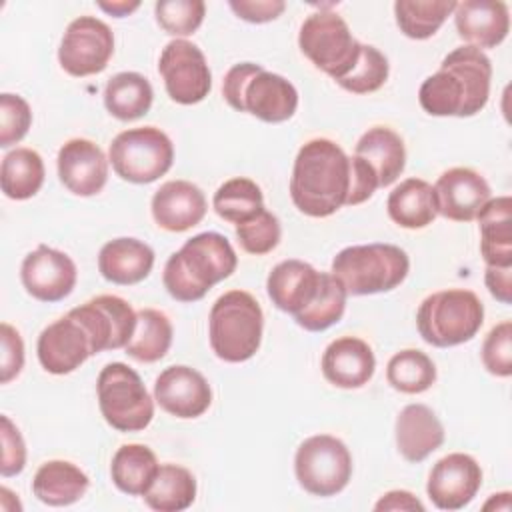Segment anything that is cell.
Returning <instances> with one entry per match:
<instances>
[{"label": "cell", "mask_w": 512, "mask_h": 512, "mask_svg": "<svg viewBox=\"0 0 512 512\" xmlns=\"http://www.w3.org/2000/svg\"><path fill=\"white\" fill-rule=\"evenodd\" d=\"M374 510L378 512H396V510H406V512H424V504L408 490H390L386 492L376 504Z\"/></svg>", "instance_id": "816d5d0a"}, {"label": "cell", "mask_w": 512, "mask_h": 512, "mask_svg": "<svg viewBox=\"0 0 512 512\" xmlns=\"http://www.w3.org/2000/svg\"><path fill=\"white\" fill-rule=\"evenodd\" d=\"M350 164H352V186H350V196L346 206H356L366 202L380 188V184L374 168L364 158L352 154Z\"/></svg>", "instance_id": "c3c4849f"}, {"label": "cell", "mask_w": 512, "mask_h": 512, "mask_svg": "<svg viewBox=\"0 0 512 512\" xmlns=\"http://www.w3.org/2000/svg\"><path fill=\"white\" fill-rule=\"evenodd\" d=\"M88 486L86 472L68 460H48L32 478L34 496L48 506H70L86 494Z\"/></svg>", "instance_id": "83f0119b"}, {"label": "cell", "mask_w": 512, "mask_h": 512, "mask_svg": "<svg viewBox=\"0 0 512 512\" xmlns=\"http://www.w3.org/2000/svg\"><path fill=\"white\" fill-rule=\"evenodd\" d=\"M388 72V58L376 46L362 44L354 68L338 84L352 94H370L384 86V82L388 80Z\"/></svg>", "instance_id": "60d3db41"}, {"label": "cell", "mask_w": 512, "mask_h": 512, "mask_svg": "<svg viewBox=\"0 0 512 512\" xmlns=\"http://www.w3.org/2000/svg\"><path fill=\"white\" fill-rule=\"evenodd\" d=\"M236 266L238 256L226 236L200 232L166 260L162 282L174 300L196 302L214 284L232 276Z\"/></svg>", "instance_id": "7a4b0ae2"}, {"label": "cell", "mask_w": 512, "mask_h": 512, "mask_svg": "<svg viewBox=\"0 0 512 512\" xmlns=\"http://www.w3.org/2000/svg\"><path fill=\"white\" fill-rule=\"evenodd\" d=\"M108 160L122 180L150 184L172 168L174 144L156 126L128 128L112 140Z\"/></svg>", "instance_id": "9c48e42d"}, {"label": "cell", "mask_w": 512, "mask_h": 512, "mask_svg": "<svg viewBox=\"0 0 512 512\" xmlns=\"http://www.w3.org/2000/svg\"><path fill=\"white\" fill-rule=\"evenodd\" d=\"M262 330V308L246 290H228L210 308V348L224 362L238 364L250 360L260 348Z\"/></svg>", "instance_id": "277c9868"}, {"label": "cell", "mask_w": 512, "mask_h": 512, "mask_svg": "<svg viewBox=\"0 0 512 512\" xmlns=\"http://www.w3.org/2000/svg\"><path fill=\"white\" fill-rule=\"evenodd\" d=\"M236 238L244 252L254 254V256L268 254L278 246V242L282 238L280 220L272 212L262 208L250 220L236 224Z\"/></svg>", "instance_id": "7bdbcfd3"}, {"label": "cell", "mask_w": 512, "mask_h": 512, "mask_svg": "<svg viewBox=\"0 0 512 512\" xmlns=\"http://www.w3.org/2000/svg\"><path fill=\"white\" fill-rule=\"evenodd\" d=\"M348 292L332 272L320 274V286L314 300L294 316L296 324L308 332H322L342 320Z\"/></svg>", "instance_id": "d590c367"}, {"label": "cell", "mask_w": 512, "mask_h": 512, "mask_svg": "<svg viewBox=\"0 0 512 512\" xmlns=\"http://www.w3.org/2000/svg\"><path fill=\"white\" fill-rule=\"evenodd\" d=\"M222 94L234 110L270 124L290 120L298 108L294 84L254 62L234 64L222 80Z\"/></svg>", "instance_id": "3957f363"}, {"label": "cell", "mask_w": 512, "mask_h": 512, "mask_svg": "<svg viewBox=\"0 0 512 512\" xmlns=\"http://www.w3.org/2000/svg\"><path fill=\"white\" fill-rule=\"evenodd\" d=\"M452 14L458 36L478 50L496 48L510 32V10L500 0L456 2Z\"/></svg>", "instance_id": "ffe728a7"}, {"label": "cell", "mask_w": 512, "mask_h": 512, "mask_svg": "<svg viewBox=\"0 0 512 512\" xmlns=\"http://www.w3.org/2000/svg\"><path fill=\"white\" fill-rule=\"evenodd\" d=\"M228 6L238 18L252 24L272 22L286 10V2L282 0H230Z\"/></svg>", "instance_id": "681fc988"}, {"label": "cell", "mask_w": 512, "mask_h": 512, "mask_svg": "<svg viewBox=\"0 0 512 512\" xmlns=\"http://www.w3.org/2000/svg\"><path fill=\"white\" fill-rule=\"evenodd\" d=\"M486 266H512V198H490L476 216Z\"/></svg>", "instance_id": "4316f807"}, {"label": "cell", "mask_w": 512, "mask_h": 512, "mask_svg": "<svg viewBox=\"0 0 512 512\" xmlns=\"http://www.w3.org/2000/svg\"><path fill=\"white\" fill-rule=\"evenodd\" d=\"M320 274L312 264L304 260L278 262L266 280V290L272 304L286 314H300L316 296L320 286Z\"/></svg>", "instance_id": "603a6c76"}, {"label": "cell", "mask_w": 512, "mask_h": 512, "mask_svg": "<svg viewBox=\"0 0 512 512\" xmlns=\"http://www.w3.org/2000/svg\"><path fill=\"white\" fill-rule=\"evenodd\" d=\"M154 266V250L138 238H114L100 248L98 270L104 280L120 286L142 282Z\"/></svg>", "instance_id": "d4e9b609"}, {"label": "cell", "mask_w": 512, "mask_h": 512, "mask_svg": "<svg viewBox=\"0 0 512 512\" xmlns=\"http://www.w3.org/2000/svg\"><path fill=\"white\" fill-rule=\"evenodd\" d=\"M0 382H12L24 368V342L20 332L8 322L0 324Z\"/></svg>", "instance_id": "7dc6e473"}, {"label": "cell", "mask_w": 512, "mask_h": 512, "mask_svg": "<svg viewBox=\"0 0 512 512\" xmlns=\"http://www.w3.org/2000/svg\"><path fill=\"white\" fill-rule=\"evenodd\" d=\"M44 160L32 148H14L2 158L0 188L10 200H28L44 184Z\"/></svg>", "instance_id": "836d02e7"}, {"label": "cell", "mask_w": 512, "mask_h": 512, "mask_svg": "<svg viewBox=\"0 0 512 512\" xmlns=\"http://www.w3.org/2000/svg\"><path fill=\"white\" fill-rule=\"evenodd\" d=\"M158 72L168 96L184 106L202 102L212 88V74L204 52L186 38L170 40L162 48Z\"/></svg>", "instance_id": "8fae6325"}, {"label": "cell", "mask_w": 512, "mask_h": 512, "mask_svg": "<svg viewBox=\"0 0 512 512\" xmlns=\"http://www.w3.org/2000/svg\"><path fill=\"white\" fill-rule=\"evenodd\" d=\"M108 158L102 148L88 138H72L58 150V178L76 196L102 192L108 180Z\"/></svg>", "instance_id": "ac0fdd59"}, {"label": "cell", "mask_w": 512, "mask_h": 512, "mask_svg": "<svg viewBox=\"0 0 512 512\" xmlns=\"http://www.w3.org/2000/svg\"><path fill=\"white\" fill-rule=\"evenodd\" d=\"M30 124V104L18 94H0V146L10 148L12 144H18L28 134Z\"/></svg>", "instance_id": "ee69618b"}, {"label": "cell", "mask_w": 512, "mask_h": 512, "mask_svg": "<svg viewBox=\"0 0 512 512\" xmlns=\"http://www.w3.org/2000/svg\"><path fill=\"white\" fill-rule=\"evenodd\" d=\"M410 270L408 254L396 244H358L342 248L332 260V274L348 296L390 292L400 286Z\"/></svg>", "instance_id": "5b68a950"}, {"label": "cell", "mask_w": 512, "mask_h": 512, "mask_svg": "<svg viewBox=\"0 0 512 512\" xmlns=\"http://www.w3.org/2000/svg\"><path fill=\"white\" fill-rule=\"evenodd\" d=\"M152 100V84L146 76L138 72H118L106 82L104 88L106 110L122 122H130L144 116L150 110Z\"/></svg>", "instance_id": "d6a6232c"}, {"label": "cell", "mask_w": 512, "mask_h": 512, "mask_svg": "<svg viewBox=\"0 0 512 512\" xmlns=\"http://www.w3.org/2000/svg\"><path fill=\"white\" fill-rule=\"evenodd\" d=\"M156 22L172 36H190L204 22L206 4L202 0H158L154 4Z\"/></svg>", "instance_id": "b9f144b4"}, {"label": "cell", "mask_w": 512, "mask_h": 512, "mask_svg": "<svg viewBox=\"0 0 512 512\" xmlns=\"http://www.w3.org/2000/svg\"><path fill=\"white\" fill-rule=\"evenodd\" d=\"M114 54V34L96 16L72 20L58 48V62L64 72L84 78L102 72Z\"/></svg>", "instance_id": "7c38bea8"}, {"label": "cell", "mask_w": 512, "mask_h": 512, "mask_svg": "<svg viewBox=\"0 0 512 512\" xmlns=\"http://www.w3.org/2000/svg\"><path fill=\"white\" fill-rule=\"evenodd\" d=\"M212 206L222 220L242 224L264 208V194L254 180L238 176L218 186Z\"/></svg>", "instance_id": "74e56055"}, {"label": "cell", "mask_w": 512, "mask_h": 512, "mask_svg": "<svg viewBox=\"0 0 512 512\" xmlns=\"http://www.w3.org/2000/svg\"><path fill=\"white\" fill-rule=\"evenodd\" d=\"M160 464L156 454L144 444H122L110 462L114 486L128 496H144Z\"/></svg>", "instance_id": "4dcf8cb0"}, {"label": "cell", "mask_w": 512, "mask_h": 512, "mask_svg": "<svg viewBox=\"0 0 512 512\" xmlns=\"http://www.w3.org/2000/svg\"><path fill=\"white\" fill-rule=\"evenodd\" d=\"M136 318V330L126 344V354L144 364L158 362L170 350L172 322L156 308H142L136 312Z\"/></svg>", "instance_id": "e575fe53"}, {"label": "cell", "mask_w": 512, "mask_h": 512, "mask_svg": "<svg viewBox=\"0 0 512 512\" xmlns=\"http://www.w3.org/2000/svg\"><path fill=\"white\" fill-rule=\"evenodd\" d=\"M484 282L498 302H512V266H486Z\"/></svg>", "instance_id": "f907efd6"}, {"label": "cell", "mask_w": 512, "mask_h": 512, "mask_svg": "<svg viewBox=\"0 0 512 512\" xmlns=\"http://www.w3.org/2000/svg\"><path fill=\"white\" fill-rule=\"evenodd\" d=\"M322 374L338 388H362L376 370V358L368 342L358 336H340L332 340L322 354Z\"/></svg>", "instance_id": "7402d4cb"}, {"label": "cell", "mask_w": 512, "mask_h": 512, "mask_svg": "<svg viewBox=\"0 0 512 512\" xmlns=\"http://www.w3.org/2000/svg\"><path fill=\"white\" fill-rule=\"evenodd\" d=\"M0 438H2V460H0V474L4 478L16 476L26 466V444L18 430V426L4 414L0 418Z\"/></svg>", "instance_id": "bcb514c9"}, {"label": "cell", "mask_w": 512, "mask_h": 512, "mask_svg": "<svg viewBox=\"0 0 512 512\" xmlns=\"http://www.w3.org/2000/svg\"><path fill=\"white\" fill-rule=\"evenodd\" d=\"M354 154L374 168L380 188L394 184L406 166L404 142L388 126H374L366 130L356 142Z\"/></svg>", "instance_id": "f1b7e54d"}, {"label": "cell", "mask_w": 512, "mask_h": 512, "mask_svg": "<svg viewBox=\"0 0 512 512\" xmlns=\"http://www.w3.org/2000/svg\"><path fill=\"white\" fill-rule=\"evenodd\" d=\"M78 270L74 260L46 244L28 252L20 266V280L26 292L40 302H60L76 286Z\"/></svg>", "instance_id": "5bb4252c"}, {"label": "cell", "mask_w": 512, "mask_h": 512, "mask_svg": "<svg viewBox=\"0 0 512 512\" xmlns=\"http://www.w3.org/2000/svg\"><path fill=\"white\" fill-rule=\"evenodd\" d=\"M154 222L168 232H184L198 226L208 210L204 192L188 180H168L150 202Z\"/></svg>", "instance_id": "44dd1931"}, {"label": "cell", "mask_w": 512, "mask_h": 512, "mask_svg": "<svg viewBox=\"0 0 512 512\" xmlns=\"http://www.w3.org/2000/svg\"><path fill=\"white\" fill-rule=\"evenodd\" d=\"M454 8L456 2L452 0H398L394 2V16L404 36L426 40L440 30Z\"/></svg>", "instance_id": "8d00e7d4"}, {"label": "cell", "mask_w": 512, "mask_h": 512, "mask_svg": "<svg viewBox=\"0 0 512 512\" xmlns=\"http://www.w3.org/2000/svg\"><path fill=\"white\" fill-rule=\"evenodd\" d=\"M154 400L176 418H198L212 404V388L196 368L168 366L154 382Z\"/></svg>", "instance_id": "e0dca14e"}, {"label": "cell", "mask_w": 512, "mask_h": 512, "mask_svg": "<svg viewBox=\"0 0 512 512\" xmlns=\"http://www.w3.org/2000/svg\"><path fill=\"white\" fill-rule=\"evenodd\" d=\"M350 186V156L334 140L312 138L298 150L290 176V198L302 214L332 216L348 204Z\"/></svg>", "instance_id": "6da1fadb"}, {"label": "cell", "mask_w": 512, "mask_h": 512, "mask_svg": "<svg viewBox=\"0 0 512 512\" xmlns=\"http://www.w3.org/2000/svg\"><path fill=\"white\" fill-rule=\"evenodd\" d=\"M96 394L106 424L118 432H140L154 418V400L138 372L124 362H110L100 370Z\"/></svg>", "instance_id": "52a82bcc"}, {"label": "cell", "mask_w": 512, "mask_h": 512, "mask_svg": "<svg viewBox=\"0 0 512 512\" xmlns=\"http://www.w3.org/2000/svg\"><path fill=\"white\" fill-rule=\"evenodd\" d=\"M140 6V2H126V0H120V2H98V8L108 12L110 16H116V18H124L128 14H132L136 8Z\"/></svg>", "instance_id": "f5cc1de1"}, {"label": "cell", "mask_w": 512, "mask_h": 512, "mask_svg": "<svg viewBox=\"0 0 512 512\" xmlns=\"http://www.w3.org/2000/svg\"><path fill=\"white\" fill-rule=\"evenodd\" d=\"M396 446L404 460L422 462L444 444V426L426 404H408L396 416Z\"/></svg>", "instance_id": "cb8c5ba5"}, {"label": "cell", "mask_w": 512, "mask_h": 512, "mask_svg": "<svg viewBox=\"0 0 512 512\" xmlns=\"http://www.w3.org/2000/svg\"><path fill=\"white\" fill-rule=\"evenodd\" d=\"M484 322V306L472 290L448 288L426 296L416 312L424 342L450 348L472 340Z\"/></svg>", "instance_id": "8992f818"}, {"label": "cell", "mask_w": 512, "mask_h": 512, "mask_svg": "<svg viewBox=\"0 0 512 512\" xmlns=\"http://www.w3.org/2000/svg\"><path fill=\"white\" fill-rule=\"evenodd\" d=\"M438 214L454 222H472L480 208L492 198L486 178L466 166H456L440 174L434 184Z\"/></svg>", "instance_id": "d6986e66"}, {"label": "cell", "mask_w": 512, "mask_h": 512, "mask_svg": "<svg viewBox=\"0 0 512 512\" xmlns=\"http://www.w3.org/2000/svg\"><path fill=\"white\" fill-rule=\"evenodd\" d=\"M484 368L498 376L508 378L512 374V322L504 320L496 324L482 344Z\"/></svg>", "instance_id": "f6af8a7d"}, {"label": "cell", "mask_w": 512, "mask_h": 512, "mask_svg": "<svg viewBox=\"0 0 512 512\" xmlns=\"http://www.w3.org/2000/svg\"><path fill=\"white\" fill-rule=\"evenodd\" d=\"M36 354L42 368L58 376L74 372L94 356L88 332L70 314L54 320L40 332Z\"/></svg>", "instance_id": "2e32d148"}, {"label": "cell", "mask_w": 512, "mask_h": 512, "mask_svg": "<svg viewBox=\"0 0 512 512\" xmlns=\"http://www.w3.org/2000/svg\"><path fill=\"white\" fill-rule=\"evenodd\" d=\"M298 46L316 68L340 82L354 68L362 42L352 36L340 14L320 8L302 22Z\"/></svg>", "instance_id": "ba28073f"}, {"label": "cell", "mask_w": 512, "mask_h": 512, "mask_svg": "<svg viewBox=\"0 0 512 512\" xmlns=\"http://www.w3.org/2000/svg\"><path fill=\"white\" fill-rule=\"evenodd\" d=\"M388 216L402 228H426L438 216L434 186L422 178L402 180L388 196Z\"/></svg>", "instance_id": "f546056e"}, {"label": "cell", "mask_w": 512, "mask_h": 512, "mask_svg": "<svg viewBox=\"0 0 512 512\" xmlns=\"http://www.w3.org/2000/svg\"><path fill=\"white\" fill-rule=\"evenodd\" d=\"M386 380L402 394H420L436 382V366L426 352L406 348L388 360Z\"/></svg>", "instance_id": "f35d334b"}, {"label": "cell", "mask_w": 512, "mask_h": 512, "mask_svg": "<svg viewBox=\"0 0 512 512\" xmlns=\"http://www.w3.org/2000/svg\"><path fill=\"white\" fill-rule=\"evenodd\" d=\"M482 486L480 464L464 452H452L440 458L428 476L426 492L440 510H460L468 506Z\"/></svg>", "instance_id": "9a60e30c"}, {"label": "cell", "mask_w": 512, "mask_h": 512, "mask_svg": "<svg viewBox=\"0 0 512 512\" xmlns=\"http://www.w3.org/2000/svg\"><path fill=\"white\" fill-rule=\"evenodd\" d=\"M418 102L430 116L464 118L466 92L452 72L438 68V72H434L422 82L418 90Z\"/></svg>", "instance_id": "ab89813d"}, {"label": "cell", "mask_w": 512, "mask_h": 512, "mask_svg": "<svg viewBox=\"0 0 512 512\" xmlns=\"http://www.w3.org/2000/svg\"><path fill=\"white\" fill-rule=\"evenodd\" d=\"M294 472L308 494L320 498L336 496L352 478V454L340 438L316 434L298 446Z\"/></svg>", "instance_id": "30bf717a"}, {"label": "cell", "mask_w": 512, "mask_h": 512, "mask_svg": "<svg viewBox=\"0 0 512 512\" xmlns=\"http://www.w3.org/2000/svg\"><path fill=\"white\" fill-rule=\"evenodd\" d=\"M90 336L92 354L126 348L136 330V312L120 296L100 294L68 312Z\"/></svg>", "instance_id": "4fadbf2b"}, {"label": "cell", "mask_w": 512, "mask_h": 512, "mask_svg": "<svg viewBox=\"0 0 512 512\" xmlns=\"http://www.w3.org/2000/svg\"><path fill=\"white\" fill-rule=\"evenodd\" d=\"M440 68L452 72L466 92L464 118L478 114L488 98H490V80H492V64L484 50L474 46H460L444 56Z\"/></svg>", "instance_id": "484cf974"}, {"label": "cell", "mask_w": 512, "mask_h": 512, "mask_svg": "<svg viewBox=\"0 0 512 512\" xmlns=\"http://www.w3.org/2000/svg\"><path fill=\"white\" fill-rule=\"evenodd\" d=\"M196 478L180 464H160L144 502L156 512H182L196 500Z\"/></svg>", "instance_id": "1f68e13d"}]
</instances>
